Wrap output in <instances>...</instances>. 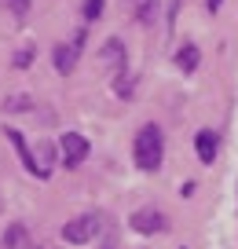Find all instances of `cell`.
Returning <instances> with one entry per match:
<instances>
[{"instance_id":"cell-1","label":"cell","mask_w":238,"mask_h":249,"mask_svg":"<svg viewBox=\"0 0 238 249\" xmlns=\"http://www.w3.org/2000/svg\"><path fill=\"white\" fill-rule=\"evenodd\" d=\"M132 161L139 172H158L165 161V132L158 124H143L132 140Z\"/></svg>"},{"instance_id":"cell-2","label":"cell","mask_w":238,"mask_h":249,"mask_svg":"<svg viewBox=\"0 0 238 249\" xmlns=\"http://www.w3.org/2000/svg\"><path fill=\"white\" fill-rule=\"evenodd\" d=\"M85 40H88V33L85 30H77L73 33V40H62V44H55V52H52V62H55V73H73L77 70V59H81V52H85Z\"/></svg>"},{"instance_id":"cell-3","label":"cell","mask_w":238,"mask_h":249,"mask_svg":"<svg viewBox=\"0 0 238 249\" xmlns=\"http://www.w3.org/2000/svg\"><path fill=\"white\" fill-rule=\"evenodd\" d=\"M99 216H92V213H85V216H73L62 224V238L70 242V246H88V242H95V234H99Z\"/></svg>"},{"instance_id":"cell-4","label":"cell","mask_w":238,"mask_h":249,"mask_svg":"<svg viewBox=\"0 0 238 249\" xmlns=\"http://www.w3.org/2000/svg\"><path fill=\"white\" fill-rule=\"evenodd\" d=\"M4 140H8L11 147H15L18 161H22V169L30 172V176H37V179H48V176H52V172H48L44 165L37 161V154H33V150H30V143H26V136L18 132V128H8V124H4Z\"/></svg>"},{"instance_id":"cell-5","label":"cell","mask_w":238,"mask_h":249,"mask_svg":"<svg viewBox=\"0 0 238 249\" xmlns=\"http://www.w3.org/2000/svg\"><path fill=\"white\" fill-rule=\"evenodd\" d=\"M88 158V140L81 132H62L59 136V165L66 169H81Z\"/></svg>"},{"instance_id":"cell-6","label":"cell","mask_w":238,"mask_h":249,"mask_svg":"<svg viewBox=\"0 0 238 249\" xmlns=\"http://www.w3.org/2000/svg\"><path fill=\"white\" fill-rule=\"evenodd\" d=\"M128 227L136 234H165L169 231V216L162 209H136L128 220Z\"/></svg>"},{"instance_id":"cell-7","label":"cell","mask_w":238,"mask_h":249,"mask_svg":"<svg viewBox=\"0 0 238 249\" xmlns=\"http://www.w3.org/2000/svg\"><path fill=\"white\" fill-rule=\"evenodd\" d=\"M216 150H220V140H216L213 128H198V136H194V154H198L201 165H213L216 161Z\"/></svg>"},{"instance_id":"cell-8","label":"cell","mask_w":238,"mask_h":249,"mask_svg":"<svg viewBox=\"0 0 238 249\" xmlns=\"http://www.w3.org/2000/svg\"><path fill=\"white\" fill-rule=\"evenodd\" d=\"M99 59L107 62L110 70H117V73H121V70H128V55H125V44H121V40H117V37H110L107 44H103Z\"/></svg>"},{"instance_id":"cell-9","label":"cell","mask_w":238,"mask_h":249,"mask_svg":"<svg viewBox=\"0 0 238 249\" xmlns=\"http://www.w3.org/2000/svg\"><path fill=\"white\" fill-rule=\"evenodd\" d=\"M172 62H176V70H180V73H194V70H198V62H201V52H198V44L183 40V48H176Z\"/></svg>"},{"instance_id":"cell-10","label":"cell","mask_w":238,"mask_h":249,"mask_svg":"<svg viewBox=\"0 0 238 249\" xmlns=\"http://www.w3.org/2000/svg\"><path fill=\"white\" fill-rule=\"evenodd\" d=\"M4 249H30L26 246V227L22 224H11L4 231Z\"/></svg>"},{"instance_id":"cell-11","label":"cell","mask_w":238,"mask_h":249,"mask_svg":"<svg viewBox=\"0 0 238 249\" xmlns=\"http://www.w3.org/2000/svg\"><path fill=\"white\" fill-rule=\"evenodd\" d=\"M4 8H8V15L15 18V22H26V15H30V0H0Z\"/></svg>"},{"instance_id":"cell-12","label":"cell","mask_w":238,"mask_h":249,"mask_svg":"<svg viewBox=\"0 0 238 249\" xmlns=\"http://www.w3.org/2000/svg\"><path fill=\"white\" fill-rule=\"evenodd\" d=\"M103 8H107L103 0H85V18H88V22H95V18H103Z\"/></svg>"},{"instance_id":"cell-13","label":"cell","mask_w":238,"mask_h":249,"mask_svg":"<svg viewBox=\"0 0 238 249\" xmlns=\"http://www.w3.org/2000/svg\"><path fill=\"white\" fill-rule=\"evenodd\" d=\"M4 110H11V114L30 110V99H26V95H8V99H4Z\"/></svg>"},{"instance_id":"cell-14","label":"cell","mask_w":238,"mask_h":249,"mask_svg":"<svg viewBox=\"0 0 238 249\" xmlns=\"http://www.w3.org/2000/svg\"><path fill=\"white\" fill-rule=\"evenodd\" d=\"M30 59H33V48H22V52L15 55V66L22 70V66H30Z\"/></svg>"},{"instance_id":"cell-15","label":"cell","mask_w":238,"mask_h":249,"mask_svg":"<svg viewBox=\"0 0 238 249\" xmlns=\"http://www.w3.org/2000/svg\"><path fill=\"white\" fill-rule=\"evenodd\" d=\"M220 4H223V0H205V8H209V11H216Z\"/></svg>"},{"instance_id":"cell-16","label":"cell","mask_w":238,"mask_h":249,"mask_svg":"<svg viewBox=\"0 0 238 249\" xmlns=\"http://www.w3.org/2000/svg\"><path fill=\"white\" fill-rule=\"evenodd\" d=\"M183 249H187V246H183Z\"/></svg>"},{"instance_id":"cell-17","label":"cell","mask_w":238,"mask_h":249,"mask_svg":"<svg viewBox=\"0 0 238 249\" xmlns=\"http://www.w3.org/2000/svg\"><path fill=\"white\" fill-rule=\"evenodd\" d=\"M37 249H40V246H37Z\"/></svg>"}]
</instances>
